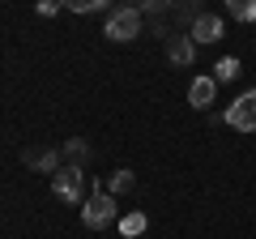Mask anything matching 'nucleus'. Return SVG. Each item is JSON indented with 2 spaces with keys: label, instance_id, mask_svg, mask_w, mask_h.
<instances>
[{
  "label": "nucleus",
  "instance_id": "obj_1",
  "mask_svg": "<svg viewBox=\"0 0 256 239\" xmlns=\"http://www.w3.org/2000/svg\"><path fill=\"white\" fill-rule=\"evenodd\" d=\"M82 222L90 230H107L111 222H116V196H111L102 184L90 188V196H86V205H82Z\"/></svg>",
  "mask_w": 256,
  "mask_h": 239
},
{
  "label": "nucleus",
  "instance_id": "obj_2",
  "mask_svg": "<svg viewBox=\"0 0 256 239\" xmlns=\"http://www.w3.org/2000/svg\"><path fill=\"white\" fill-rule=\"evenodd\" d=\"M102 34L111 38V43H128V38L141 34V9L137 4H120V9L107 13V22H102Z\"/></svg>",
  "mask_w": 256,
  "mask_h": 239
},
{
  "label": "nucleus",
  "instance_id": "obj_3",
  "mask_svg": "<svg viewBox=\"0 0 256 239\" xmlns=\"http://www.w3.org/2000/svg\"><path fill=\"white\" fill-rule=\"evenodd\" d=\"M52 192L60 196L64 205H86V171H82V166H68V162H64L60 171L52 175Z\"/></svg>",
  "mask_w": 256,
  "mask_h": 239
},
{
  "label": "nucleus",
  "instance_id": "obj_4",
  "mask_svg": "<svg viewBox=\"0 0 256 239\" xmlns=\"http://www.w3.org/2000/svg\"><path fill=\"white\" fill-rule=\"evenodd\" d=\"M235 132H256V90H244L235 102L226 107V116H222Z\"/></svg>",
  "mask_w": 256,
  "mask_h": 239
},
{
  "label": "nucleus",
  "instance_id": "obj_5",
  "mask_svg": "<svg viewBox=\"0 0 256 239\" xmlns=\"http://www.w3.org/2000/svg\"><path fill=\"white\" fill-rule=\"evenodd\" d=\"M222 34H226V22H222L218 13H201V18L188 26V38H192V43H218Z\"/></svg>",
  "mask_w": 256,
  "mask_h": 239
},
{
  "label": "nucleus",
  "instance_id": "obj_6",
  "mask_svg": "<svg viewBox=\"0 0 256 239\" xmlns=\"http://www.w3.org/2000/svg\"><path fill=\"white\" fill-rule=\"evenodd\" d=\"M214 98H218V82H214L210 73H205V77H192V86H188V102H192V107H196V111H210Z\"/></svg>",
  "mask_w": 256,
  "mask_h": 239
},
{
  "label": "nucleus",
  "instance_id": "obj_7",
  "mask_svg": "<svg viewBox=\"0 0 256 239\" xmlns=\"http://www.w3.org/2000/svg\"><path fill=\"white\" fill-rule=\"evenodd\" d=\"M166 56H171V64H184V68L196 60V43L188 38V30H175V34L166 38Z\"/></svg>",
  "mask_w": 256,
  "mask_h": 239
},
{
  "label": "nucleus",
  "instance_id": "obj_8",
  "mask_svg": "<svg viewBox=\"0 0 256 239\" xmlns=\"http://www.w3.org/2000/svg\"><path fill=\"white\" fill-rule=\"evenodd\" d=\"M26 162L34 166V171H47V175H56V171H60V166H64L56 150H30V154H26Z\"/></svg>",
  "mask_w": 256,
  "mask_h": 239
},
{
  "label": "nucleus",
  "instance_id": "obj_9",
  "mask_svg": "<svg viewBox=\"0 0 256 239\" xmlns=\"http://www.w3.org/2000/svg\"><path fill=\"white\" fill-rule=\"evenodd\" d=\"M120 235H124V239H141V235H146V214H141V210L124 214V218H120Z\"/></svg>",
  "mask_w": 256,
  "mask_h": 239
},
{
  "label": "nucleus",
  "instance_id": "obj_10",
  "mask_svg": "<svg viewBox=\"0 0 256 239\" xmlns=\"http://www.w3.org/2000/svg\"><path fill=\"white\" fill-rule=\"evenodd\" d=\"M102 188H107L111 196H124V192H132V188H137V175H132V171H116Z\"/></svg>",
  "mask_w": 256,
  "mask_h": 239
},
{
  "label": "nucleus",
  "instance_id": "obj_11",
  "mask_svg": "<svg viewBox=\"0 0 256 239\" xmlns=\"http://www.w3.org/2000/svg\"><path fill=\"white\" fill-rule=\"evenodd\" d=\"M235 77H239V60H235V56H222V60H218V64H214V82H235Z\"/></svg>",
  "mask_w": 256,
  "mask_h": 239
},
{
  "label": "nucleus",
  "instance_id": "obj_12",
  "mask_svg": "<svg viewBox=\"0 0 256 239\" xmlns=\"http://www.w3.org/2000/svg\"><path fill=\"white\" fill-rule=\"evenodd\" d=\"M226 13L235 22H256V0H226Z\"/></svg>",
  "mask_w": 256,
  "mask_h": 239
},
{
  "label": "nucleus",
  "instance_id": "obj_13",
  "mask_svg": "<svg viewBox=\"0 0 256 239\" xmlns=\"http://www.w3.org/2000/svg\"><path fill=\"white\" fill-rule=\"evenodd\" d=\"M64 158H68V166H82L86 158H90V150H86V141H82V137H73L68 146H64Z\"/></svg>",
  "mask_w": 256,
  "mask_h": 239
},
{
  "label": "nucleus",
  "instance_id": "obj_14",
  "mask_svg": "<svg viewBox=\"0 0 256 239\" xmlns=\"http://www.w3.org/2000/svg\"><path fill=\"white\" fill-rule=\"evenodd\" d=\"M64 9H73V13H111V4H107V0H82V4H77V0H68Z\"/></svg>",
  "mask_w": 256,
  "mask_h": 239
}]
</instances>
